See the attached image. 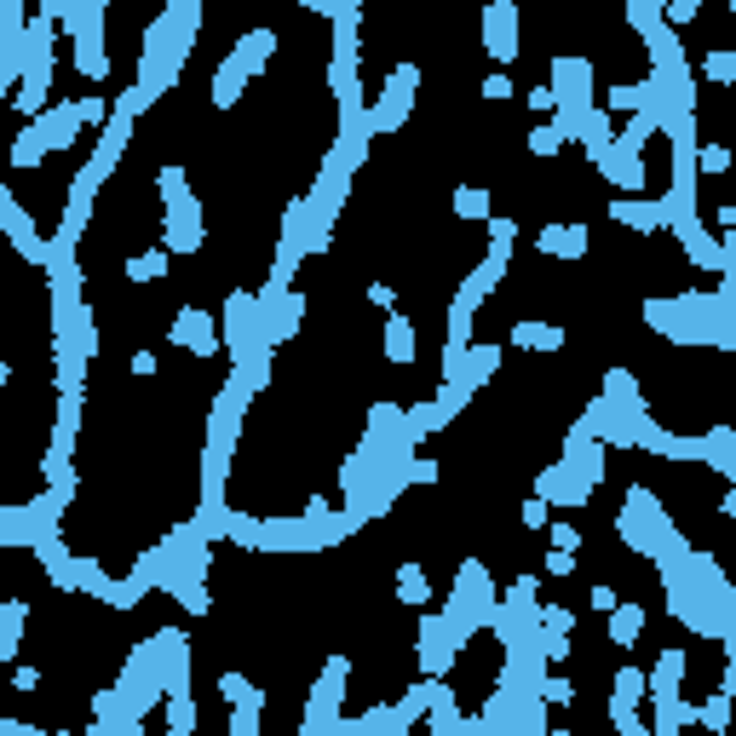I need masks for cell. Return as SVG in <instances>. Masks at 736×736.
<instances>
[{
    "label": "cell",
    "instance_id": "cell-4",
    "mask_svg": "<svg viewBox=\"0 0 736 736\" xmlns=\"http://www.w3.org/2000/svg\"><path fill=\"white\" fill-rule=\"evenodd\" d=\"M345 685H351V656H328L322 673H317V685H311V696H305L299 731H334V725H340Z\"/></svg>",
    "mask_w": 736,
    "mask_h": 736
},
{
    "label": "cell",
    "instance_id": "cell-16",
    "mask_svg": "<svg viewBox=\"0 0 736 736\" xmlns=\"http://www.w3.org/2000/svg\"><path fill=\"white\" fill-rule=\"evenodd\" d=\"M449 207H455V219H466V225H483L489 219V184H455Z\"/></svg>",
    "mask_w": 736,
    "mask_h": 736
},
{
    "label": "cell",
    "instance_id": "cell-17",
    "mask_svg": "<svg viewBox=\"0 0 736 736\" xmlns=\"http://www.w3.org/2000/svg\"><path fill=\"white\" fill-rule=\"evenodd\" d=\"M702 81H708V87H731L736 81V46H708V52H702Z\"/></svg>",
    "mask_w": 736,
    "mask_h": 736
},
{
    "label": "cell",
    "instance_id": "cell-14",
    "mask_svg": "<svg viewBox=\"0 0 736 736\" xmlns=\"http://www.w3.org/2000/svg\"><path fill=\"white\" fill-rule=\"evenodd\" d=\"M604 616H610V644H616V650H633V639H639L644 621H650L644 616V598H616Z\"/></svg>",
    "mask_w": 736,
    "mask_h": 736
},
{
    "label": "cell",
    "instance_id": "cell-8",
    "mask_svg": "<svg viewBox=\"0 0 736 736\" xmlns=\"http://www.w3.org/2000/svg\"><path fill=\"white\" fill-rule=\"evenodd\" d=\"M685 673H690V650L685 644H667L662 656H656V667L644 673V696H650V702H656V696H679Z\"/></svg>",
    "mask_w": 736,
    "mask_h": 736
},
{
    "label": "cell",
    "instance_id": "cell-35",
    "mask_svg": "<svg viewBox=\"0 0 736 736\" xmlns=\"http://www.w3.org/2000/svg\"><path fill=\"white\" fill-rule=\"evenodd\" d=\"M0 328H6V305H0Z\"/></svg>",
    "mask_w": 736,
    "mask_h": 736
},
{
    "label": "cell",
    "instance_id": "cell-12",
    "mask_svg": "<svg viewBox=\"0 0 736 736\" xmlns=\"http://www.w3.org/2000/svg\"><path fill=\"white\" fill-rule=\"evenodd\" d=\"M23 627H29V598H0V662H18Z\"/></svg>",
    "mask_w": 736,
    "mask_h": 736
},
{
    "label": "cell",
    "instance_id": "cell-10",
    "mask_svg": "<svg viewBox=\"0 0 736 736\" xmlns=\"http://www.w3.org/2000/svg\"><path fill=\"white\" fill-rule=\"evenodd\" d=\"M535 248L547 253V259H587L593 236H587V225H547L535 236Z\"/></svg>",
    "mask_w": 736,
    "mask_h": 736
},
{
    "label": "cell",
    "instance_id": "cell-30",
    "mask_svg": "<svg viewBox=\"0 0 736 736\" xmlns=\"http://www.w3.org/2000/svg\"><path fill=\"white\" fill-rule=\"evenodd\" d=\"M524 104H529L535 115H552V110H558V92H552L547 81H541V87H529V92H524Z\"/></svg>",
    "mask_w": 736,
    "mask_h": 736
},
{
    "label": "cell",
    "instance_id": "cell-7",
    "mask_svg": "<svg viewBox=\"0 0 736 736\" xmlns=\"http://www.w3.org/2000/svg\"><path fill=\"white\" fill-rule=\"evenodd\" d=\"M167 340L207 363V357H219V322H213V311H202V305H184L179 317L167 322Z\"/></svg>",
    "mask_w": 736,
    "mask_h": 736
},
{
    "label": "cell",
    "instance_id": "cell-2",
    "mask_svg": "<svg viewBox=\"0 0 736 736\" xmlns=\"http://www.w3.org/2000/svg\"><path fill=\"white\" fill-rule=\"evenodd\" d=\"M616 535H621V547H627V552L656 558L679 529H673V518H667V506L656 501L644 483H633V489L621 495V506H616Z\"/></svg>",
    "mask_w": 736,
    "mask_h": 736
},
{
    "label": "cell",
    "instance_id": "cell-24",
    "mask_svg": "<svg viewBox=\"0 0 736 736\" xmlns=\"http://www.w3.org/2000/svg\"><path fill=\"white\" fill-rule=\"evenodd\" d=\"M702 18V0H662V23L667 29H690Z\"/></svg>",
    "mask_w": 736,
    "mask_h": 736
},
{
    "label": "cell",
    "instance_id": "cell-15",
    "mask_svg": "<svg viewBox=\"0 0 736 736\" xmlns=\"http://www.w3.org/2000/svg\"><path fill=\"white\" fill-rule=\"evenodd\" d=\"M397 598L409 610H432V575L420 570V564H397Z\"/></svg>",
    "mask_w": 736,
    "mask_h": 736
},
{
    "label": "cell",
    "instance_id": "cell-25",
    "mask_svg": "<svg viewBox=\"0 0 736 736\" xmlns=\"http://www.w3.org/2000/svg\"><path fill=\"white\" fill-rule=\"evenodd\" d=\"M627 23H633L639 35H650V29L662 23V0H627Z\"/></svg>",
    "mask_w": 736,
    "mask_h": 736
},
{
    "label": "cell",
    "instance_id": "cell-22",
    "mask_svg": "<svg viewBox=\"0 0 736 736\" xmlns=\"http://www.w3.org/2000/svg\"><path fill=\"white\" fill-rule=\"evenodd\" d=\"M524 150L547 161V156H558V150H564V133H558L552 121H541V127H529V133H524Z\"/></svg>",
    "mask_w": 736,
    "mask_h": 736
},
{
    "label": "cell",
    "instance_id": "cell-32",
    "mask_svg": "<svg viewBox=\"0 0 736 736\" xmlns=\"http://www.w3.org/2000/svg\"><path fill=\"white\" fill-rule=\"evenodd\" d=\"M368 305H374V311H391V305H397V288H391V282H368Z\"/></svg>",
    "mask_w": 736,
    "mask_h": 736
},
{
    "label": "cell",
    "instance_id": "cell-23",
    "mask_svg": "<svg viewBox=\"0 0 736 736\" xmlns=\"http://www.w3.org/2000/svg\"><path fill=\"white\" fill-rule=\"evenodd\" d=\"M69 110L81 127H104V115H110V98L104 92H81V98H69Z\"/></svg>",
    "mask_w": 736,
    "mask_h": 736
},
{
    "label": "cell",
    "instance_id": "cell-18",
    "mask_svg": "<svg viewBox=\"0 0 736 736\" xmlns=\"http://www.w3.org/2000/svg\"><path fill=\"white\" fill-rule=\"evenodd\" d=\"M690 167H696V173H708V179H719V173L731 167V144H725V138H708V144H690Z\"/></svg>",
    "mask_w": 736,
    "mask_h": 736
},
{
    "label": "cell",
    "instance_id": "cell-26",
    "mask_svg": "<svg viewBox=\"0 0 736 736\" xmlns=\"http://www.w3.org/2000/svg\"><path fill=\"white\" fill-rule=\"evenodd\" d=\"M541 535H547V547L581 552V529H575V524H564V518H547V529H541Z\"/></svg>",
    "mask_w": 736,
    "mask_h": 736
},
{
    "label": "cell",
    "instance_id": "cell-3",
    "mask_svg": "<svg viewBox=\"0 0 736 736\" xmlns=\"http://www.w3.org/2000/svg\"><path fill=\"white\" fill-rule=\"evenodd\" d=\"M414 98H420V69H414V64H391L380 98L368 104V133H374V138H391L414 115Z\"/></svg>",
    "mask_w": 736,
    "mask_h": 736
},
{
    "label": "cell",
    "instance_id": "cell-27",
    "mask_svg": "<svg viewBox=\"0 0 736 736\" xmlns=\"http://www.w3.org/2000/svg\"><path fill=\"white\" fill-rule=\"evenodd\" d=\"M547 518H552V506L541 501V495H529V501L518 506V524H524V529H535V535H541V529H547Z\"/></svg>",
    "mask_w": 736,
    "mask_h": 736
},
{
    "label": "cell",
    "instance_id": "cell-5",
    "mask_svg": "<svg viewBox=\"0 0 736 736\" xmlns=\"http://www.w3.org/2000/svg\"><path fill=\"white\" fill-rule=\"evenodd\" d=\"M207 242V225H202V196L184 190L179 202L161 207V248L167 253H202Z\"/></svg>",
    "mask_w": 736,
    "mask_h": 736
},
{
    "label": "cell",
    "instance_id": "cell-9",
    "mask_svg": "<svg viewBox=\"0 0 736 736\" xmlns=\"http://www.w3.org/2000/svg\"><path fill=\"white\" fill-rule=\"evenodd\" d=\"M386 363L391 368H414V357H420V328H414V317H403V311H386Z\"/></svg>",
    "mask_w": 736,
    "mask_h": 736
},
{
    "label": "cell",
    "instance_id": "cell-20",
    "mask_svg": "<svg viewBox=\"0 0 736 736\" xmlns=\"http://www.w3.org/2000/svg\"><path fill=\"white\" fill-rule=\"evenodd\" d=\"M127 276H133L138 288H150V282H161L167 276V248H144L127 259Z\"/></svg>",
    "mask_w": 736,
    "mask_h": 736
},
{
    "label": "cell",
    "instance_id": "cell-19",
    "mask_svg": "<svg viewBox=\"0 0 736 736\" xmlns=\"http://www.w3.org/2000/svg\"><path fill=\"white\" fill-rule=\"evenodd\" d=\"M610 702H633V708L644 702V667L639 662H621L616 667V679H610Z\"/></svg>",
    "mask_w": 736,
    "mask_h": 736
},
{
    "label": "cell",
    "instance_id": "cell-28",
    "mask_svg": "<svg viewBox=\"0 0 736 736\" xmlns=\"http://www.w3.org/2000/svg\"><path fill=\"white\" fill-rule=\"evenodd\" d=\"M575 564H581V558H575V552H564V547H547V558H541V570H547L552 581H564V575H575Z\"/></svg>",
    "mask_w": 736,
    "mask_h": 736
},
{
    "label": "cell",
    "instance_id": "cell-29",
    "mask_svg": "<svg viewBox=\"0 0 736 736\" xmlns=\"http://www.w3.org/2000/svg\"><path fill=\"white\" fill-rule=\"evenodd\" d=\"M483 98H489V104H512V92H518V87H512V75H501V69H495V75H483Z\"/></svg>",
    "mask_w": 736,
    "mask_h": 736
},
{
    "label": "cell",
    "instance_id": "cell-1",
    "mask_svg": "<svg viewBox=\"0 0 736 736\" xmlns=\"http://www.w3.org/2000/svg\"><path fill=\"white\" fill-rule=\"evenodd\" d=\"M276 46H282V41H276V29H248V35H242V41L219 58V69H213V87H207L219 110H230V104L248 92L253 75H265V64L276 58Z\"/></svg>",
    "mask_w": 736,
    "mask_h": 736
},
{
    "label": "cell",
    "instance_id": "cell-13",
    "mask_svg": "<svg viewBox=\"0 0 736 736\" xmlns=\"http://www.w3.org/2000/svg\"><path fill=\"white\" fill-rule=\"evenodd\" d=\"M610 219L627 225V230H644V236H656V230L667 225L662 202H650V196H621V202H610Z\"/></svg>",
    "mask_w": 736,
    "mask_h": 736
},
{
    "label": "cell",
    "instance_id": "cell-34",
    "mask_svg": "<svg viewBox=\"0 0 736 736\" xmlns=\"http://www.w3.org/2000/svg\"><path fill=\"white\" fill-rule=\"evenodd\" d=\"M35 685H41V667H18V673H12V690H23V696Z\"/></svg>",
    "mask_w": 736,
    "mask_h": 736
},
{
    "label": "cell",
    "instance_id": "cell-6",
    "mask_svg": "<svg viewBox=\"0 0 736 736\" xmlns=\"http://www.w3.org/2000/svg\"><path fill=\"white\" fill-rule=\"evenodd\" d=\"M483 52L495 64H518L524 29H518V0H483Z\"/></svg>",
    "mask_w": 736,
    "mask_h": 736
},
{
    "label": "cell",
    "instance_id": "cell-21",
    "mask_svg": "<svg viewBox=\"0 0 736 736\" xmlns=\"http://www.w3.org/2000/svg\"><path fill=\"white\" fill-rule=\"evenodd\" d=\"M535 696H541L547 708H575V679H570V673H541Z\"/></svg>",
    "mask_w": 736,
    "mask_h": 736
},
{
    "label": "cell",
    "instance_id": "cell-33",
    "mask_svg": "<svg viewBox=\"0 0 736 736\" xmlns=\"http://www.w3.org/2000/svg\"><path fill=\"white\" fill-rule=\"evenodd\" d=\"M616 587H610V581H593V593H587V604H593V610H598V616H604V610H610V604H616Z\"/></svg>",
    "mask_w": 736,
    "mask_h": 736
},
{
    "label": "cell",
    "instance_id": "cell-11",
    "mask_svg": "<svg viewBox=\"0 0 736 736\" xmlns=\"http://www.w3.org/2000/svg\"><path fill=\"white\" fill-rule=\"evenodd\" d=\"M506 340L518 351H564V322H541V317H524L506 328Z\"/></svg>",
    "mask_w": 736,
    "mask_h": 736
},
{
    "label": "cell",
    "instance_id": "cell-31",
    "mask_svg": "<svg viewBox=\"0 0 736 736\" xmlns=\"http://www.w3.org/2000/svg\"><path fill=\"white\" fill-rule=\"evenodd\" d=\"M127 368H133V380H156V351H133V357H127Z\"/></svg>",
    "mask_w": 736,
    "mask_h": 736
}]
</instances>
